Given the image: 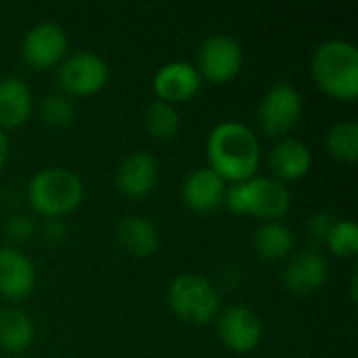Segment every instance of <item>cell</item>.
<instances>
[{"label": "cell", "instance_id": "6da1fadb", "mask_svg": "<svg viewBox=\"0 0 358 358\" xmlns=\"http://www.w3.org/2000/svg\"><path fill=\"white\" fill-rule=\"evenodd\" d=\"M208 168L214 170L224 182H245L256 176L262 149L256 132L241 122H222L218 124L206 143Z\"/></svg>", "mask_w": 358, "mask_h": 358}, {"label": "cell", "instance_id": "7a4b0ae2", "mask_svg": "<svg viewBox=\"0 0 358 358\" xmlns=\"http://www.w3.org/2000/svg\"><path fill=\"white\" fill-rule=\"evenodd\" d=\"M310 73L321 92L352 103L358 96V48L348 40H325L317 46Z\"/></svg>", "mask_w": 358, "mask_h": 358}, {"label": "cell", "instance_id": "3957f363", "mask_svg": "<svg viewBox=\"0 0 358 358\" xmlns=\"http://www.w3.org/2000/svg\"><path fill=\"white\" fill-rule=\"evenodd\" d=\"M224 206L231 214L252 216L260 222H277L292 208V193L287 185L273 176H252L245 182L227 189Z\"/></svg>", "mask_w": 358, "mask_h": 358}, {"label": "cell", "instance_id": "277c9868", "mask_svg": "<svg viewBox=\"0 0 358 358\" xmlns=\"http://www.w3.org/2000/svg\"><path fill=\"white\" fill-rule=\"evenodd\" d=\"M84 199V185L78 174L67 168H44L27 185V201L31 210L50 220H61L80 208Z\"/></svg>", "mask_w": 358, "mask_h": 358}, {"label": "cell", "instance_id": "5b68a950", "mask_svg": "<svg viewBox=\"0 0 358 358\" xmlns=\"http://www.w3.org/2000/svg\"><path fill=\"white\" fill-rule=\"evenodd\" d=\"M168 304L176 319L189 325H208L222 313L220 292L201 275H180L168 287Z\"/></svg>", "mask_w": 358, "mask_h": 358}, {"label": "cell", "instance_id": "8992f818", "mask_svg": "<svg viewBox=\"0 0 358 358\" xmlns=\"http://www.w3.org/2000/svg\"><path fill=\"white\" fill-rule=\"evenodd\" d=\"M304 103L298 88L287 82H279L271 86L260 105H258V122L260 130L271 138H285L302 120Z\"/></svg>", "mask_w": 358, "mask_h": 358}, {"label": "cell", "instance_id": "52a82bcc", "mask_svg": "<svg viewBox=\"0 0 358 358\" xmlns=\"http://www.w3.org/2000/svg\"><path fill=\"white\" fill-rule=\"evenodd\" d=\"M107 61L88 50L67 55L57 69V82L65 96H92L107 86Z\"/></svg>", "mask_w": 358, "mask_h": 358}, {"label": "cell", "instance_id": "ba28073f", "mask_svg": "<svg viewBox=\"0 0 358 358\" xmlns=\"http://www.w3.org/2000/svg\"><path fill=\"white\" fill-rule=\"evenodd\" d=\"M243 65L241 44L229 34H214L203 40L197 52V65L201 80L212 84H227L237 78Z\"/></svg>", "mask_w": 358, "mask_h": 358}, {"label": "cell", "instance_id": "9c48e42d", "mask_svg": "<svg viewBox=\"0 0 358 358\" xmlns=\"http://www.w3.org/2000/svg\"><path fill=\"white\" fill-rule=\"evenodd\" d=\"M67 34L59 23L44 21L27 29L21 42V59L36 71L59 65L67 55Z\"/></svg>", "mask_w": 358, "mask_h": 358}, {"label": "cell", "instance_id": "30bf717a", "mask_svg": "<svg viewBox=\"0 0 358 358\" xmlns=\"http://www.w3.org/2000/svg\"><path fill=\"white\" fill-rule=\"evenodd\" d=\"M216 327L222 346L237 355H248L262 342V321L248 306H229L218 315Z\"/></svg>", "mask_w": 358, "mask_h": 358}, {"label": "cell", "instance_id": "8fae6325", "mask_svg": "<svg viewBox=\"0 0 358 358\" xmlns=\"http://www.w3.org/2000/svg\"><path fill=\"white\" fill-rule=\"evenodd\" d=\"M201 82L203 80L199 71L195 69V65L187 61H170L155 71L151 86H153L157 101H164L176 107L195 99L201 88Z\"/></svg>", "mask_w": 358, "mask_h": 358}, {"label": "cell", "instance_id": "7c38bea8", "mask_svg": "<svg viewBox=\"0 0 358 358\" xmlns=\"http://www.w3.org/2000/svg\"><path fill=\"white\" fill-rule=\"evenodd\" d=\"M329 279V262L319 250H304L294 254L281 275L285 289L296 296H310L325 287Z\"/></svg>", "mask_w": 358, "mask_h": 358}, {"label": "cell", "instance_id": "4fadbf2b", "mask_svg": "<svg viewBox=\"0 0 358 358\" xmlns=\"http://www.w3.org/2000/svg\"><path fill=\"white\" fill-rule=\"evenodd\" d=\"M157 178H159V168H157L155 157L138 151V153L128 155L120 164L115 172V187L122 197L138 201V199L149 197L155 191Z\"/></svg>", "mask_w": 358, "mask_h": 358}, {"label": "cell", "instance_id": "5bb4252c", "mask_svg": "<svg viewBox=\"0 0 358 358\" xmlns=\"http://www.w3.org/2000/svg\"><path fill=\"white\" fill-rule=\"evenodd\" d=\"M36 287L34 262L17 248H0V298L19 302Z\"/></svg>", "mask_w": 358, "mask_h": 358}, {"label": "cell", "instance_id": "9a60e30c", "mask_svg": "<svg viewBox=\"0 0 358 358\" xmlns=\"http://www.w3.org/2000/svg\"><path fill=\"white\" fill-rule=\"evenodd\" d=\"M227 182L210 168L191 172L182 182V201L197 214H214L224 206Z\"/></svg>", "mask_w": 358, "mask_h": 358}, {"label": "cell", "instance_id": "2e32d148", "mask_svg": "<svg viewBox=\"0 0 358 358\" xmlns=\"http://www.w3.org/2000/svg\"><path fill=\"white\" fill-rule=\"evenodd\" d=\"M268 168L273 172V178L283 185L300 180L313 168V151L300 138H279L268 153Z\"/></svg>", "mask_w": 358, "mask_h": 358}, {"label": "cell", "instance_id": "e0dca14e", "mask_svg": "<svg viewBox=\"0 0 358 358\" xmlns=\"http://www.w3.org/2000/svg\"><path fill=\"white\" fill-rule=\"evenodd\" d=\"M34 109V99L29 86L15 76L0 80V128L15 130L21 128Z\"/></svg>", "mask_w": 358, "mask_h": 358}, {"label": "cell", "instance_id": "ac0fdd59", "mask_svg": "<svg viewBox=\"0 0 358 358\" xmlns=\"http://www.w3.org/2000/svg\"><path fill=\"white\" fill-rule=\"evenodd\" d=\"M115 239L134 258H149L159 250V233L145 216H126L115 229Z\"/></svg>", "mask_w": 358, "mask_h": 358}, {"label": "cell", "instance_id": "d6986e66", "mask_svg": "<svg viewBox=\"0 0 358 358\" xmlns=\"http://www.w3.org/2000/svg\"><path fill=\"white\" fill-rule=\"evenodd\" d=\"M252 245L260 258L277 262V260H285L292 256L296 239H294L292 229L283 224L281 220H277V222H262L254 231Z\"/></svg>", "mask_w": 358, "mask_h": 358}, {"label": "cell", "instance_id": "ffe728a7", "mask_svg": "<svg viewBox=\"0 0 358 358\" xmlns=\"http://www.w3.org/2000/svg\"><path fill=\"white\" fill-rule=\"evenodd\" d=\"M34 340V323L21 308H6L0 313V348L19 355L29 348Z\"/></svg>", "mask_w": 358, "mask_h": 358}, {"label": "cell", "instance_id": "44dd1931", "mask_svg": "<svg viewBox=\"0 0 358 358\" xmlns=\"http://www.w3.org/2000/svg\"><path fill=\"white\" fill-rule=\"evenodd\" d=\"M325 149L327 153L342 162L355 164L358 157V124L352 120H344L334 124L325 134Z\"/></svg>", "mask_w": 358, "mask_h": 358}, {"label": "cell", "instance_id": "7402d4cb", "mask_svg": "<svg viewBox=\"0 0 358 358\" xmlns=\"http://www.w3.org/2000/svg\"><path fill=\"white\" fill-rule=\"evenodd\" d=\"M180 128V113L178 107L168 105L164 101H151L145 109V130L151 138L170 141L178 134Z\"/></svg>", "mask_w": 358, "mask_h": 358}, {"label": "cell", "instance_id": "603a6c76", "mask_svg": "<svg viewBox=\"0 0 358 358\" xmlns=\"http://www.w3.org/2000/svg\"><path fill=\"white\" fill-rule=\"evenodd\" d=\"M327 250L342 258V260H352L358 254V227L352 220H334L327 239H325Z\"/></svg>", "mask_w": 358, "mask_h": 358}, {"label": "cell", "instance_id": "cb8c5ba5", "mask_svg": "<svg viewBox=\"0 0 358 358\" xmlns=\"http://www.w3.org/2000/svg\"><path fill=\"white\" fill-rule=\"evenodd\" d=\"M40 120L48 128H55V130L71 126L76 120V109H73L71 99L59 92L46 94L40 103Z\"/></svg>", "mask_w": 358, "mask_h": 358}, {"label": "cell", "instance_id": "d4e9b609", "mask_svg": "<svg viewBox=\"0 0 358 358\" xmlns=\"http://www.w3.org/2000/svg\"><path fill=\"white\" fill-rule=\"evenodd\" d=\"M34 235H36V222L29 216L15 214L4 224V237L13 243L10 248H17L19 250V245L29 243L34 239Z\"/></svg>", "mask_w": 358, "mask_h": 358}, {"label": "cell", "instance_id": "484cf974", "mask_svg": "<svg viewBox=\"0 0 358 358\" xmlns=\"http://www.w3.org/2000/svg\"><path fill=\"white\" fill-rule=\"evenodd\" d=\"M331 224H334V218H331L329 214H325V212H319V214H315V216L308 218V222H306V233H308V237H310L313 241L325 243Z\"/></svg>", "mask_w": 358, "mask_h": 358}, {"label": "cell", "instance_id": "4316f807", "mask_svg": "<svg viewBox=\"0 0 358 358\" xmlns=\"http://www.w3.org/2000/svg\"><path fill=\"white\" fill-rule=\"evenodd\" d=\"M42 237L48 243H61L65 239V227H63V222L57 220V218L44 220V224H42Z\"/></svg>", "mask_w": 358, "mask_h": 358}, {"label": "cell", "instance_id": "83f0119b", "mask_svg": "<svg viewBox=\"0 0 358 358\" xmlns=\"http://www.w3.org/2000/svg\"><path fill=\"white\" fill-rule=\"evenodd\" d=\"M8 151H10V145H8V136H6V132L0 128V170L6 166V162H8Z\"/></svg>", "mask_w": 358, "mask_h": 358}]
</instances>
